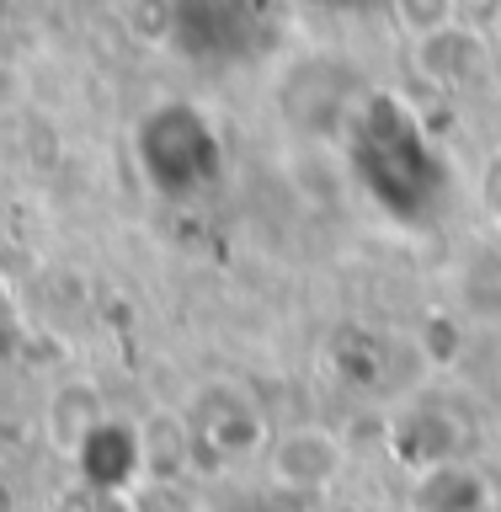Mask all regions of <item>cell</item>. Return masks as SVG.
I'll list each match as a JSON object with an SVG mask.
<instances>
[]
</instances>
